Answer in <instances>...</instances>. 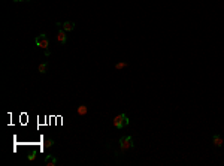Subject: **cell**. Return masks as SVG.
<instances>
[{
    "label": "cell",
    "instance_id": "cell-9",
    "mask_svg": "<svg viewBox=\"0 0 224 166\" xmlns=\"http://www.w3.org/2000/svg\"><path fill=\"white\" fill-rule=\"evenodd\" d=\"M37 70H39V73H42V75L46 73V70H48V63H46V61H45V63H41L39 67H37Z\"/></svg>",
    "mask_w": 224,
    "mask_h": 166
},
{
    "label": "cell",
    "instance_id": "cell-10",
    "mask_svg": "<svg viewBox=\"0 0 224 166\" xmlns=\"http://www.w3.org/2000/svg\"><path fill=\"white\" fill-rule=\"evenodd\" d=\"M127 66H129L127 61H118V63L115 65V69H117V70H121V69H124V67H127Z\"/></svg>",
    "mask_w": 224,
    "mask_h": 166
},
{
    "label": "cell",
    "instance_id": "cell-3",
    "mask_svg": "<svg viewBox=\"0 0 224 166\" xmlns=\"http://www.w3.org/2000/svg\"><path fill=\"white\" fill-rule=\"evenodd\" d=\"M133 147H134V144H133L132 136H123V138L120 139V148H121V151H129V150H132Z\"/></svg>",
    "mask_w": 224,
    "mask_h": 166
},
{
    "label": "cell",
    "instance_id": "cell-14",
    "mask_svg": "<svg viewBox=\"0 0 224 166\" xmlns=\"http://www.w3.org/2000/svg\"><path fill=\"white\" fill-rule=\"evenodd\" d=\"M25 2H32V0H25Z\"/></svg>",
    "mask_w": 224,
    "mask_h": 166
},
{
    "label": "cell",
    "instance_id": "cell-4",
    "mask_svg": "<svg viewBox=\"0 0 224 166\" xmlns=\"http://www.w3.org/2000/svg\"><path fill=\"white\" fill-rule=\"evenodd\" d=\"M57 27H61L64 32H72L75 29V22L73 21H66V22H57Z\"/></svg>",
    "mask_w": 224,
    "mask_h": 166
},
{
    "label": "cell",
    "instance_id": "cell-1",
    "mask_svg": "<svg viewBox=\"0 0 224 166\" xmlns=\"http://www.w3.org/2000/svg\"><path fill=\"white\" fill-rule=\"evenodd\" d=\"M36 45L39 46V48H42L45 51V55L48 57L49 55V41H48V38H46V34L45 33H41L39 36H36Z\"/></svg>",
    "mask_w": 224,
    "mask_h": 166
},
{
    "label": "cell",
    "instance_id": "cell-12",
    "mask_svg": "<svg viewBox=\"0 0 224 166\" xmlns=\"http://www.w3.org/2000/svg\"><path fill=\"white\" fill-rule=\"evenodd\" d=\"M27 159H29V160L32 162V160H34V159H36V154H34V153H30V154L27 156Z\"/></svg>",
    "mask_w": 224,
    "mask_h": 166
},
{
    "label": "cell",
    "instance_id": "cell-8",
    "mask_svg": "<svg viewBox=\"0 0 224 166\" xmlns=\"http://www.w3.org/2000/svg\"><path fill=\"white\" fill-rule=\"evenodd\" d=\"M76 112H78V115H87V112H88V108H87L85 105H79L78 109H76Z\"/></svg>",
    "mask_w": 224,
    "mask_h": 166
},
{
    "label": "cell",
    "instance_id": "cell-7",
    "mask_svg": "<svg viewBox=\"0 0 224 166\" xmlns=\"http://www.w3.org/2000/svg\"><path fill=\"white\" fill-rule=\"evenodd\" d=\"M212 142H214L215 147H221V145L224 144L223 136H221V135H214V136H212Z\"/></svg>",
    "mask_w": 224,
    "mask_h": 166
},
{
    "label": "cell",
    "instance_id": "cell-5",
    "mask_svg": "<svg viewBox=\"0 0 224 166\" xmlns=\"http://www.w3.org/2000/svg\"><path fill=\"white\" fill-rule=\"evenodd\" d=\"M67 32H64L61 27H58V32H57V41L60 42L61 45H66V42H67Z\"/></svg>",
    "mask_w": 224,
    "mask_h": 166
},
{
    "label": "cell",
    "instance_id": "cell-11",
    "mask_svg": "<svg viewBox=\"0 0 224 166\" xmlns=\"http://www.w3.org/2000/svg\"><path fill=\"white\" fill-rule=\"evenodd\" d=\"M42 145H44V148H49V147H52V145H54V141H52V139H46Z\"/></svg>",
    "mask_w": 224,
    "mask_h": 166
},
{
    "label": "cell",
    "instance_id": "cell-6",
    "mask_svg": "<svg viewBox=\"0 0 224 166\" xmlns=\"http://www.w3.org/2000/svg\"><path fill=\"white\" fill-rule=\"evenodd\" d=\"M57 165V157L54 154H48L45 157V166H56Z\"/></svg>",
    "mask_w": 224,
    "mask_h": 166
},
{
    "label": "cell",
    "instance_id": "cell-2",
    "mask_svg": "<svg viewBox=\"0 0 224 166\" xmlns=\"http://www.w3.org/2000/svg\"><path fill=\"white\" fill-rule=\"evenodd\" d=\"M112 124H114L117 129H123V127H126V126L129 124V117H127L126 114H120V115H117V117L114 118Z\"/></svg>",
    "mask_w": 224,
    "mask_h": 166
},
{
    "label": "cell",
    "instance_id": "cell-13",
    "mask_svg": "<svg viewBox=\"0 0 224 166\" xmlns=\"http://www.w3.org/2000/svg\"><path fill=\"white\" fill-rule=\"evenodd\" d=\"M14 2H25V0H14Z\"/></svg>",
    "mask_w": 224,
    "mask_h": 166
}]
</instances>
